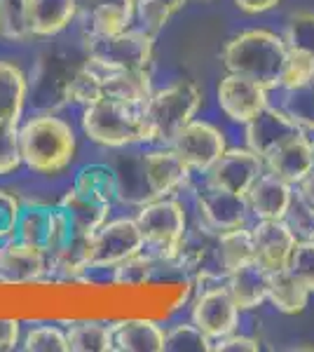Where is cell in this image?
I'll return each mask as SVG.
<instances>
[{
    "label": "cell",
    "instance_id": "cell-48",
    "mask_svg": "<svg viewBox=\"0 0 314 352\" xmlns=\"http://www.w3.org/2000/svg\"><path fill=\"white\" fill-rule=\"evenodd\" d=\"M155 5H159V8H164L169 14H174V12H179L181 8L188 3V0H153Z\"/></svg>",
    "mask_w": 314,
    "mask_h": 352
},
{
    "label": "cell",
    "instance_id": "cell-50",
    "mask_svg": "<svg viewBox=\"0 0 314 352\" xmlns=\"http://www.w3.org/2000/svg\"><path fill=\"white\" fill-rule=\"evenodd\" d=\"M312 146H314V139H312Z\"/></svg>",
    "mask_w": 314,
    "mask_h": 352
},
{
    "label": "cell",
    "instance_id": "cell-40",
    "mask_svg": "<svg viewBox=\"0 0 314 352\" xmlns=\"http://www.w3.org/2000/svg\"><path fill=\"white\" fill-rule=\"evenodd\" d=\"M19 164H24L19 151V122L0 120V176L12 174Z\"/></svg>",
    "mask_w": 314,
    "mask_h": 352
},
{
    "label": "cell",
    "instance_id": "cell-9",
    "mask_svg": "<svg viewBox=\"0 0 314 352\" xmlns=\"http://www.w3.org/2000/svg\"><path fill=\"white\" fill-rule=\"evenodd\" d=\"M169 146L179 153L181 160H183L188 167H190V172H195V174H207L227 148L225 136H223L221 129L202 120L188 122L186 127L174 136V141H171Z\"/></svg>",
    "mask_w": 314,
    "mask_h": 352
},
{
    "label": "cell",
    "instance_id": "cell-3",
    "mask_svg": "<svg viewBox=\"0 0 314 352\" xmlns=\"http://www.w3.org/2000/svg\"><path fill=\"white\" fill-rule=\"evenodd\" d=\"M82 129L94 144L106 148H131L150 141L144 109L117 99H99L85 106Z\"/></svg>",
    "mask_w": 314,
    "mask_h": 352
},
{
    "label": "cell",
    "instance_id": "cell-2",
    "mask_svg": "<svg viewBox=\"0 0 314 352\" xmlns=\"http://www.w3.org/2000/svg\"><path fill=\"white\" fill-rule=\"evenodd\" d=\"M76 132L54 113H38L19 127L21 162L38 174H59L76 157Z\"/></svg>",
    "mask_w": 314,
    "mask_h": 352
},
{
    "label": "cell",
    "instance_id": "cell-49",
    "mask_svg": "<svg viewBox=\"0 0 314 352\" xmlns=\"http://www.w3.org/2000/svg\"><path fill=\"white\" fill-rule=\"evenodd\" d=\"M127 3H131V5H136V3H139V0H127Z\"/></svg>",
    "mask_w": 314,
    "mask_h": 352
},
{
    "label": "cell",
    "instance_id": "cell-32",
    "mask_svg": "<svg viewBox=\"0 0 314 352\" xmlns=\"http://www.w3.org/2000/svg\"><path fill=\"white\" fill-rule=\"evenodd\" d=\"M157 268H159L157 258H153L144 249L141 254L122 261V263L113 268V285L122 287V289L146 287L148 282H150V277L155 275Z\"/></svg>",
    "mask_w": 314,
    "mask_h": 352
},
{
    "label": "cell",
    "instance_id": "cell-31",
    "mask_svg": "<svg viewBox=\"0 0 314 352\" xmlns=\"http://www.w3.org/2000/svg\"><path fill=\"white\" fill-rule=\"evenodd\" d=\"M76 186L78 190L87 192V195L96 197V200L111 202L117 197V179H115V169L108 167V164H87L82 167L76 176Z\"/></svg>",
    "mask_w": 314,
    "mask_h": 352
},
{
    "label": "cell",
    "instance_id": "cell-16",
    "mask_svg": "<svg viewBox=\"0 0 314 352\" xmlns=\"http://www.w3.org/2000/svg\"><path fill=\"white\" fill-rule=\"evenodd\" d=\"M251 235H254L256 261H258L262 268L270 272L289 268V261L293 256L298 237L284 223V219L256 221V226L251 228Z\"/></svg>",
    "mask_w": 314,
    "mask_h": 352
},
{
    "label": "cell",
    "instance_id": "cell-11",
    "mask_svg": "<svg viewBox=\"0 0 314 352\" xmlns=\"http://www.w3.org/2000/svg\"><path fill=\"white\" fill-rule=\"evenodd\" d=\"M73 76H76V68L68 66L66 59L49 56V59L40 61L36 73H33L31 87H28L33 106L43 113H54L64 109L71 101Z\"/></svg>",
    "mask_w": 314,
    "mask_h": 352
},
{
    "label": "cell",
    "instance_id": "cell-41",
    "mask_svg": "<svg viewBox=\"0 0 314 352\" xmlns=\"http://www.w3.org/2000/svg\"><path fill=\"white\" fill-rule=\"evenodd\" d=\"M289 270L314 294V240H300L295 244Z\"/></svg>",
    "mask_w": 314,
    "mask_h": 352
},
{
    "label": "cell",
    "instance_id": "cell-4",
    "mask_svg": "<svg viewBox=\"0 0 314 352\" xmlns=\"http://www.w3.org/2000/svg\"><path fill=\"white\" fill-rule=\"evenodd\" d=\"M136 223L146 240V252L157 258L159 265H169L179 256L188 237V217L181 202L174 197H157L139 207Z\"/></svg>",
    "mask_w": 314,
    "mask_h": 352
},
{
    "label": "cell",
    "instance_id": "cell-8",
    "mask_svg": "<svg viewBox=\"0 0 314 352\" xmlns=\"http://www.w3.org/2000/svg\"><path fill=\"white\" fill-rule=\"evenodd\" d=\"M195 204L204 230H211L216 235L232 228H242L251 217L247 197L223 188V186L211 184L207 179H204L202 188L197 190Z\"/></svg>",
    "mask_w": 314,
    "mask_h": 352
},
{
    "label": "cell",
    "instance_id": "cell-36",
    "mask_svg": "<svg viewBox=\"0 0 314 352\" xmlns=\"http://www.w3.org/2000/svg\"><path fill=\"white\" fill-rule=\"evenodd\" d=\"M0 33L10 41H24L28 31V0H0Z\"/></svg>",
    "mask_w": 314,
    "mask_h": 352
},
{
    "label": "cell",
    "instance_id": "cell-5",
    "mask_svg": "<svg viewBox=\"0 0 314 352\" xmlns=\"http://www.w3.org/2000/svg\"><path fill=\"white\" fill-rule=\"evenodd\" d=\"M199 104H202V96L190 80H179L159 92H153L144 106L150 141L169 146L188 122L195 120Z\"/></svg>",
    "mask_w": 314,
    "mask_h": 352
},
{
    "label": "cell",
    "instance_id": "cell-17",
    "mask_svg": "<svg viewBox=\"0 0 314 352\" xmlns=\"http://www.w3.org/2000/svg\"><path fill=\"white\" fill-rule=\"evenodd\" d=\"M314 169V146L305 132L284 141L265 157V172L279 176L291 186H298Z\"/></svg>",
    "mask_w": 314,
    "mask_h": 352
},
{
    "label": "cell",
    "instance_id": "cell-12",
    "mask_svg": "<svg viewBox=\"0 0 314 352\" xmlns=\"http://www.w3.org/2000/svg\"><path fill=\"white\" fill-rule=\"evenodd\" d=\"M216 96H218V106L225 113V118L239 124H247L251 118H256L270 104L267 89L262 85L237 76V73H227L223 78L218 89H216Z\"/></svg>",
    "mask_w": 314,
    "mask_h": 352
},
{
    "label": "cell",
    "instance_id": "cell-39",
    "mask_svg": "<svg viewBox=\"0 0 314 352\" xmlns=\"http://www.w3.org/2000/svg\"><path fill=\"white\" fill-rule=\"evenodd\" d=\"M284 223L293 230V235L300 240H314V207L305 202L298 192H293L291 204L284 214Z\"/></svg>",
    "mask_w": 314,
    "mask_h": 352
},
{
    "label": "cell",
    "instance_id": "cell-26",
    "mask_svg": "<svg viewBox=\"0 0 314 352\" xmlns=\"http://www.w3.org/2000/svg\"><path fill=\"white\" fill-rule=\"evenodd\" d=\"M251 261H256V247L249 226L216 235V263H218L221 272L230 275V272L251 263Z\"/></svg>",
    "mask_w": 314,
    "mask_h": 352
},
{
    "label": "cell",
    "instance_id": "cell-37",
    "mask_svg": "<svg viewBox=\"0 0 314 352\" xmlns=\"http://www.w3.org/2000/svg\"><path fill=\"white\" fill-rule=\"evenodd\" d=\"M314 82V56L300 50H289L282 71V89H295Z\"/></svg>",
    "mask_w": 314,
    "mask_h": 352
},
{
    "label": "cell",
    "instance_id": "cell-44",
    "mask_svg": "<svg viewBox=\"0 0 314 352\" xmlns=\"http://www.w3.org/2000/svg\"><path fill=\"white\" fill-rule=\"evenodd\" d=\"M258 350H260L258 340L237 331L227 333V336L211 343V352H258Z\"/></svg>",
    "mask_w": 314,
    "mask_h": 352
},
{
    "label": "cell",
    "instance_id": "cell-22",
    "mask_svg": "<svg viewBox=\"0 0 314 352\" xmlns=\"http://www.w3.org/2000/svg\"><path fill=\"white\" fill-rule=\"evenodd\" d=\"M225 287L239 310H254L267 300L270 270L262 268L258 261H251V263L227 275Z\"/></svg>",
    "mask_w": 314,
    "mask_h": 352
},
{
    "label": "cell",
    "instance_id": "cell-13",
    "mask_svg": "<svg viewBox=\"0 0 314 352\" xmlns=\"http://www.w3.org/2000/svg\"><path fill=\"white\" fill-rule=\"evenodd\" d=\"M262 172H265V160L251 148H225L218 162L207 172V181L239 192V195H247V190Z\"/></svg>",
    "mask_w": 314,
    "mask_h": 352
},
{
    "label": "cell",
    "instance_id": "cell-24",
    "mask_svg": "<svg viewBox=\"0 0 314 352\" xmlns=\"http://www.w3.org/2000/svg\"><path fill=\"white\" fill-rule=\"evenodd\" d=\"M115 179H117V200L124 204H136V207H144L146 202L155 200L150 192L144 169V153H136V155H120L115 164Z\"/></svg>",
    "mask_w": 314,
    "mask_h": 352
},
{
    "label": "cell",
    "instance_id": "cell-1",
    "mask_svg": "<svg viewBox=\"0 0 314 352\" xmlns=\"http://www.w3.org/2000/svg\"><path fill=\"white\" fill-rule=\"evenodd\" d=\"M287 54L289 47L282 36L265 28H251L223 45L221 61L227 73L249 78L270 92L282 85Z\"/></svg>",
    "mask_w": 314,
    "mask_h": 352
},
{
    "label": "cell",
    "instance_id": "cell-15",
    "mask_svg": "<svg viewBox=\"0 0 314 352\" xmlns=\"http://www.w3.org/2000/svg\"><path fill=\"white\" fill-rule=\"evenodd\" d=\"M144 169L153 197H171L190 184V167L171 146L144 153Z\"/></svg>",
    "mask_w": 314,
    "mask_h": 352
},
{
    "label": "cell",
    "instance_id": "cell-23",
    "mask_svg": "<svg viewBox=\"0 0 314 352\" xmlns=\"http://www.w3.org/2000/svg\"><path fill=\"white\" fill-rule=\"evenodd\" d=\"M78 0H28L31 36H56L76 19Z\"/></svg>",
    "mask_w": 314,
    "mask_h": 352
},
{
    "label": "cell",
    "instance_id": "cell-7",
    "mask_svg": "<svg viewBox=\"0 0 314 352\" xmlns=\"http://www.w3.org/2000/svg\"><path fill=\"white\" fill-rule=\"evenodd\" d=\"M146 249L144 232L136 219H108L99 230L89 237V261L92 270L115 268Z\"/></svg>",
    "mask_w": 314,
    "mask_h": 352
},
{
    "label": "cell",
    "instance_id": "cell-29",
    "mask_svg": "<svg viewBox=\"0 0 314 352\" xmlns=\"http://www.w3.org/2000/svg\"><path fill=\"white\" fill-rule=\"evenodd\" d=\"M136 16V5L127 0H106L99 3L89 12V33L87 36H117V33L127 31Z\"/></svg>",
    "mask_w": 314,
    "mask_h": 352
},
{
    "label": "cell",
    "instance_id": "cell-35",
    "mask_svg": "<svg viewBox=\"0 0 314 352\" xmlns=\"http://www.w3.org/2000/svg\"><path fill=\"white\" fill-rule=\"evenodd\" d=\"M21 350L24 352H71L68 348L66 331L52 324H40L26 331L21 338Z\"/></svg>",
    "mask_w": 314,
    "mask_h": 352
},
{
    "label": "cell",
    "instance_id": "cell-6",
    "mask_svg": "<svg viewBox=\"0 0 314 352\" xmlns=\"http://www.w3.org/2000/svg\"><path fill=\"white\" fill-rule=\"evenodd\" d=\"M155 36L148 31H127L117 36H87V59L104 71H148L153 61Z\"/></svg>",
    "mask_w": 314,
    "mask_h": 352
},
{
    "label": "cell",
    "instance_id": "cell-19",
    "mask_svg": "<svg viewBox=\"0 0 314 352\" xmlns=\"http://www.w3.org/2000/svg\"><path fill=\"white\" fill-rule=\"evenodd\" d=\"M56 207L61 209V214L66 217V221L73 226V230L89 237L108 221L113 204L104 202V200H96V197L78 190L76 186H71V188L61 195V200Z\"/></svg>",
    "mask_w": 314,
    "mask_h": 352
},
{
    "label": "cell",
    "instance_id": "cell-38",
    "mask_svg": "<svg viewBox=\"0 0 314 352\" xmlns=\"http://www.w3.org/2000/svg\"><path fill=\"white\" fill-rule=\"evenodd\" d=\"M282 38L289 50H300L314 56V12L291 14Z\"/></svg>",
    "mask_w": 314,
    "mask_h": 352
},
{
    "label": "cell",
    "instance_id": "cell-27",
    "mask_svg": "<svg viewBox=\"0 0 314 352\" xmlns=\"http://www.w3.org/2000/svg\"><path fill=\"white\" fill-rule=\"evenodd\" d=\"M310 289L289 268L270 272V287H267V300L284 312V315H298L310 303Z\"/></svg>",
    "mask_w": 314,
    "mask_h": 352
},
{
    "label": "cell",
    "instance_id": "cell-33",
    "mask_svg": "<svg viewBox=\"0 0 314 352\" xmlns=\"http://www.w3.org/2000/svg\"><path fill=\"white\" fill-rule=\"evenodd\" d=\"M279 109L305 134H314V82L305 87L284 89V101Z\"/></svg>",
    "mask_w": 314,
    "mask_h": 352
},
{
    "label": "cell",
    "instance_id": "cell-34",
    "mask_svg": "<svg viewBox=\"0 0 314 352\" xmlns=\"http://www.w3.org/2000/svg\"><path fill=\"white\" fill-rule=\"evenodd\" d=\"M211 340L199 327L174 324L164 331V352H211Z\"/></svg>",
    "mask_w": 314,
    "mask_h": 352
},
{
    "label": "cell",
    "instance_id": "cell-46",
    "mask_svg": "<svg viewBox=\"0 0 314 352\" xmlns=\"http://www.w3.org/2000/svg\"><path fill=\"white\" fill-rule=\"evenodd\" d=\"M282 0H235V5L242 12L247 14H262V12H270L275 10Z\"/></svg>",
    "mask_w": 314,
    "mask_h": 352
},
{
    "label": "cell",
    "instance_id": "cell-43",
    "mask_svg": "<svg viewBox=\"0 0 314 352\" xmlns=\"http://www.w3.org/2000/svg\"><path fill=\"white\" fill-rule=\"evenodd\" d=\"M136 16H139L141 24H144V31L155 36L157 31H162V28L167 26L171 14L164 8L153 3V0H139V3H136Z\"/></svg>",
    "mask_w": 314,
    "mask_h": 352
},
{
    "label": "cell",
    "instance_id": "cell-18",
    "mask_svg": "<svg viewBox=\"0 0 314 352\" xmlns=\"http://www.w3.org/2000/svg\"><path fill=\"white\" fill-rule=\"evenodd\" d=\"M293 192L295 186L287 184L270 172H262L244 197H247L249 212L251 217H256V221H279L287 214Z\"/></svg>",
    "mask_w": 314,
    "mask_h": 352
},
{
    "label": "cell",
    "instance_id": "cell-20",
    "mask_svg": "<svg viewBox=\"0 0 314 352\" xmlns=\"http://www.w3.org/2000/svg\"><path fill=\"white\" fill-rule=\"evenodd\" d=\"M59 223H61L59 207L43 204V202L26 204V207H21V217L14 237L47 254L54 244L56 232H59Z\"/></svg>",
    "mask_w": 314,
    "mask_h": 352
},
{
    "label": "cell",
    "instance_id": "cell-30",
    "mask_svg": "<svg viewBox=\"0 0 314 352\" xmlns=\"http://www.w3.org/2000/svg\"><path fill=\"white\" fill-rule=\"evenodd\" d=\"M68 348L71 352H115L113 348L111 324L96 320L71 322L66 329Z\"/></svg>",
    "mask_w": 314,
    "mask_h": 352
},
{
    "label": "cell",
    "instance_id": "cell-14",
    "mask_svg": "<svg viewBox=\"0 0 314 352\" xmlns=\"http://www.w3.org/2000/svg\"><path fill=\"white\" fill-rule=\"evenodd\" d=\"M247 127V148L265 160L272 151L279 148L284 141L302 134V129L284 113L279 106L267 104L258 116L244 124Z\"/></svg>",
    "mask_w": 314,
    "mask_h": 352
},
{
    "label": "cell",
    "instance_id": "cell-10",
    "mask_svg": "<svg viewBox=\"0 0 314 352\" xmlns=\"http://www.w3.org/2000/svg\"><path fill=\"white\" fill-rule=\"evenodd\" d=\"M47 254L16 240L0 242V287H31L47 275Z\"/></svg>",
    "mask_w": 314,
    "mask_h": 352
},
{
    "label": "cell",
    "instance_id": "cell-45",
    "mask_svg": "<svg viewBox=\"0 0 314 352\" xmlns=\"http://www.w3.org/2000/svg\"><path fill=\"white\" fill-rule=\"evenodd\" d=\"M21 343V322L16 317L0 315V352L14 350Z\"/></svg>",
    "mask_w": 314,
    "mask_h": 352
},
{
    "label": "cell",
    "instance_id": "cell-25",
    "mask_svg": "<svg viewBox=\"0 0 314 352\" xmlns=\"http://www.w3.org/2000/svg\"><path fill=\"white\" fill-rule=\"evenodd\" d=\"M153 94L148 71H104V99H117L144 109Z\"/></svg>",
    "mask_w": 314,
    "mask_h": 352
},
{
    "label": "cell",
    "instance_id": "cell-28",
    "mask_svg": "<svg viewBox=\"0 0 314 352\" xmlns=\"http://www.w3.org/2000/svg\"><path fill=\"white\" fill-rule=\"evenodd\" d=\"M28 99V80L19 66L0 61V120L19 122Z\"/></svg>",
    "mask_w": 314,
    "mask_h": 352
},
{
    "label": "cell",
    "instance_id": "cell-42",
    "mask_svg": "<svg viewBox=\"0 0 314 352\" xmlns=\"http://www.w3.org/2000/svg\"><path fill=\"white\" fill-rule=\"evenodd\" d=\"M21 207H24V204L19 202V197L12 195L10 190L0 188V242L12 240L16 235Z\"/></svg>",
    "mask_w": 314,
    "mask_h": 352
},
{
    "label": "cell",
    "instance_id": "cell-47",
    "mask_svg": "<svg viewBox=\"0 0 314 352\" xmlns=\"http://www.w3.org/2000/svg\"><path fill=\"white\" fill-rule=\"evenodd\" d=\"M295 192H298V195L302 197V200L310 202L312 207H314V169H312L310 174L305 176V179L300 181L298 186H295Z\"/></svg>",
    "mask_w": 314,
    "mask_h": 352
},
{
    "label": "cell",
    "instance_id": "cell-21",
    "mask_svg": "<svg viewBox=\"0 0 314 352\" xmlns=\"http://www.w3.org/2000/svg\"><path fill=\"white\" fill-rule=\"evenodd\" d=\"M111 331L115 352H164V331L150 317H124Z\"/></svg>",
    "mask_w": 314,
    "mask_h": 352
}]
</instances>
